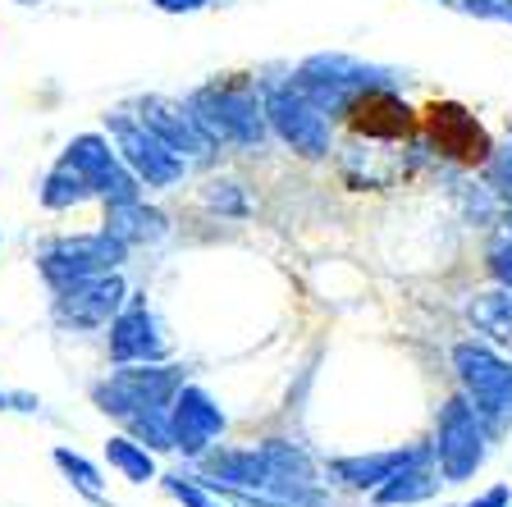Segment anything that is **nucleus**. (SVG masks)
Wrapping results in <instances>:
<instances>
[{"mask_svg": "<svg viewBox=\"0 0 512 507\" xmlns=\"http://www.w3.org/2000/svg\"><path fill=\"white\" fill-rule=\"evenodd\" d=\"M197 476L220 480V485L247 489V494H266L288 507H325L330 498L320 494V471L298 444L288 439H266L256 448H220L202 457Z\"/></svg>", "mask_w": 512, "mask_h": 507, "instance_id": "obj_1", "label": "nucleus"}, {"mask_svg": "<svg viewBox=\"0 0 512 507\" xmlns=\"http://www.w3.org/2000/svg\"><path fill=\"white\" fill-rule=\"evenodd\" d=\"M188 110L197 119L206 138L215 142H234V147H266L270 138V119H266V101L261 92L243 83H215V87H197L188 96Z\"/></svg>", "mask_w": 512, "mask_h": 507, "instance_id": "obj_2", "label": "nucleus"}, {"mask_svg": "<svg viewBox=\"0 0 512 507\" xmlns=\"http://www.w3.org/2000/svg\"><path fill=\"white\" fill-rule=\"evenodd\" d=\"M183 384H188L183 380V366H174V361H128V366L110 370L101 384H92V402L101 416L128 425L138 412L170 407Z\"/></svg>", "mask_w": 512, "mask_h": 507, "instance_id": "obj_3", "label": "nucleus"}, {"mask_svg": "<svg viewBox=\"0 0 512 507\" xmlns=\"http://www.w3.org/2000/svg\"><path fill=\"white\" fill-rule=\"evenodd\" d=\"M453 375L462 384V398L485 416L490 434L508 430L512 425V361L499 357L490 343L467 338L453 348Z\"/></svg>", "mask_w": 512, "mask_h": 507, "instance_id": "obj_4", "label": "nucleus"}, {"mask_svg": "<svg viewBox=\"0 0 512 507\" xmlns=\"http://www.w3.org/2000/svg\"><path fill=\"white\" fill-rule=\"evenodd\" d=\"M430 453H435L444 485H467L480 466H485V457H490V425H485V416L462 393L439 407Z\"/></svg>", "mask_w": 512, "mask_h": 507, "instance_id": "obj_5", "label": "nucleus"}, {"mask_svg": "<svg viewBox=\"0 0 512 507\" xmlns=\"http://www.w3.org/2000/svg\"><path fill=\"white\" fill-rule=\"evenodd\" d=\"M293 83H298V92L307 96L311 106L325 110V115H343V110L362 92H371V87H394V74L380 69V64H366V60H352V55L334 51V55H311V60H302Z\"/></svg>", "mask_w": 512, "mask_h": 507, "instance_id": "obj_6", "label": "nucleus"}, {"mask_svg": "<svg viewBox=\"0 0 512 507\" xmlns=\"http://www.w3.org/2000/svg\"><path fill=\"white\" fill-rule=\"evenodd\" d=\"M106 133H110V142H115V151L124 156V165L138 174L142 188H174V183L188 174V160L165 147V142H160L138 115H128V110L106 115Z\"/></svg>", "mask_w": 512, "mask_h": 507, "instance_id": "obj_7", "label": "nucleus"}, {"mask_svg": "<svg viewBox=\"0 0 512 507\" xmlns=\"http://www.w3.org/2000/svg\"><path fill=\"white\" fill-rule=\"evenodd\" d=\"M261 101H266V119L279 138H284V147H293L307 160L330 156V119H325V110L311 106L307 96L298 92L293 78L288 83H266L261 87Z\"/></svg>", "mask_w": 512, "mask_h": 507, "instance_id": "obj_8", "label": "nucleus"}, {"mask_svg": "<svg viewBox=\"0 0 512 507\" xmlns=\"http://www.w3.org/2000/svg\"><path fill=\"white\" fill-rule=\"evenodd\" d=\"M124 261H128V247L101 229V233H78V238L51 243L37 256V270H42V279L51 288H69V284H78V279L110 275V270H119Z\"/></svg>", "mask_w": 512, "mask_h": 507, "instance_id": "obj_9", "label": "nucleus"}, {"mask_svg": "<svg viewBox=\"0 0 512 507\" xmlns=\"http://www.w3.org/2000/svg\"><path fill=\"white\" fill-rule=\"evenodd\" d=\"M64 165H74L83 174V183L92 188V197L101 201H133L142 197L138 174L124 165V156L115 151V142L101 138V133H78L69 147H64Z\"/></svg>", "mask_w": 512, "mask_h": 507, "instance_id": "obj_10", "label": "nucleus"}, {"mask_svg": "<svg viewBox=\"0 0 512 507\" xmlns=\"http://www.w3.org/2000/svg\"><path fill=\"white\" fill-rule=\"evenodd\" d=\"M124 302H128V284L119 270H110V275H92L69 288H55L51 316L64 329H110V320L124 311Z\"/></svg>", "mask_w": 512, "mask_h": 507, "instance_id": "obj_11", "label": "nucleus"}, {"mask_svg": "<svg viewBox=\"0 0 512 507\" xmlns=\"http://www.w3.org/2000/svg\"><path fill=\"white\" fill-rule=\"evenodd\" d=\"M229 416L224 407L202 389V384H183L170 402V439L174 453H183V462H202L215 448V439L224 434Z\"/></svg>", "mask_w": 512, "mask_h": 507, "instance_id": "obj_12", "label": "nucleus"}, {"mask_svg": "<svg viewBox=\"0 0 512 507\" xmlns=\"http://www.w3.org/2000/svg\"><path fill=\"white\" fill-rule=\"evenodd\" d=\"M170 357V334L160 325L156 307L142 293H128L124 311L110 320V361L128 366V361H165Z\"/></svg>", "mask_w": 512, "mask_h": 507, "instance_id": "obj_13", "label": "nucleus"}, {"mask_svg": "<svg viewBox=\"0 0 512 507\" xmlns=\"http://www.w3.org/2000/svg\"><path fill=\"white\" fill-rule=\"evenodd\" d=\"M138 119L170 151H179L183 160L206 156V151H211V138H206L202 128H197L188 101H174V96H142V101H138Z\"/></svg>", "mask_w": 512, "mask_h": 507, "instance_id": "obj_14", "label": "nucleus"}, {"mask_svg": "<svg viewBox=\"0 0 512 507\" xmlns=\"http://www.w3.org/2000/svg\"><path fill=\"white\" fill-rule=\"evenodd\" d=\"M412 462H435L430 444L426 448H384V453L334 457V462L325 466V476H330L334 485H348V489H357V494H371L375 485H384L394 471H403V466H412Z\"/></svg>", "mask_w": 512, "mask_h": 507, "instance_id": "obj_15", "label": "nucleus"}, {"mask_svg": "<svg viewBox=\"0 0 512 507\" xmlns=\"http://www.w3.org/2000/svg\"><path fill=\"white\" fill-rule=\"evenodd\" d=\"M430 133H435L439 151L448 156H462V160H485L490 156V142H485V128L467 115L462 106H435L430 110Z\"/></svg>", "mask_w": 512, "mask_h": 507, "instance_id": "obj_16", "label": "nucleus"}, {"mask_svg": "<svg viewBox=\"0 0 512 507\" xmlns=\"http://www.w3.org/2000/svg\"><path fill=\"white\" fill-rule=\"evenodd\" d=\"M444 489V476H439L435 462H412L403 471L384 480V485L371 489V503L375 507H416V503H430V498Z\"/></svg>", "mask_w": 512, "mask_h": 507, "instance_id": "obj_17", "label": "nucleus"}, {"mask_svg": "<svg viewBox=\"0 0 512 507\" xmlns=\"http://www.w3.org/2000/svg\"><path fill=\"white\" fill-rule=\"evenodd\" d=\"M101 229H106L110 238H119L124 247H142V243H160V238H165V215L151 211L142 197L106 201V220H101Z\"/></svg>", "mask_w": 512, "mask_h": 507, "instance_id": "obj_18", "label": "nucleus"}, {"mask_svg": "<svg viewBox=\"0 0 512 507\" xmlns=\"http://www.w3.org/2000/svg\"><path fill=\"white\" fill-rule=\"evenodd\" d=\"M467 325L485 343L512 352V288H490V293L467 297Z\"/></svg>", "mask_w": 512, "mask_h": 507, "instance_id": "obj_19", "label": "nucleus"}, {"mask_svg": "<svg viewBox=\"0 0 512 507\" xmlns=\"http://www.w3.org/2000/svg\"><path fill=\"white\" fill-rule=\"evenodd\" d=\"M106 462L115 466L128 485H151V480H160L156 453H151L147 444H138L133 434H110L106 439Z\"/></svg>", "mask_w": 512, "mask_h": 507, "instance_id": "obj_20", "label": "nucleus"}, {"mask_svg": "<svg viewBox=\"0 0 512 507\" xmlns=\"http://www.w3.org/2000/svg\"><path fill=\"white\" fill-rule=\"evenodd\" d=\"M51 457H55V466H60V476L69 480V485H74L87 503L115 507V503H110V494H106V480H101V466H96V462H87V457L78 453V448H69V444H60Z\"/></svg>", "mask_w": 512, "mask_h": 507, "instance_id": "obj_21", "label": "nucleus"}, {"mask_svg": "<svg viewBox=\"0 0 512 507\" xmlns=\"http://www.w3.org/2000/svg\"><path fill=\"white\" fill-rule=\"evenodd\" d=\"M37 197H42L46 211H74V206H83V201L92 197V188L83 183V174H78L74 165H64V160H55V169L42 179Z\"/></svg>", "mask_w": 512, "mask_h": 507, "instance_id": "obj_22", "label": "nucleus"}, {"mask_svg": "<svg viewBox=\"0 0 512 507\" xmlns=\"http://www.w3.org/2000/svg\"><path fill=\"white\" fill-rule=\"evenodd\" d=\"M160 489L183 507H229L202 476H183V471H165V476H160Z\"/></svg>", "mask_w": 512, "mask_h": 507, "instance_id": "obj_23", "label": "nucleus"}, {"mask_svg": "<svg viewBox=\"0 0 512 507\" xmlns=\"http://www.w3.org/2000/svg\"><path fill=\"white\" fill-rule=\"evenodd\" d=\"M202 206L206 211H220V215H234V220H247V215H252V201H247V192L238 188L234 179H211L206 183Z\"/></svg>", "mask_w": 512, "mask_h": 507, "instance_id": "obj_24", "label": "nucleus"}, {"mask_svg": "<svg viewBox=\"0 0 512 507\" xmlns=\"http://www.w3.org/2000/svg\"><path fill=\"white\" fill-rule=\"evenodd\" d=\"M485 179H490V188L512 206V138L503 142V147H490V156H485Z\"/></svg>", "mask_w": 512, "mask_h": 507, "instance_id": "obj_25", "label": "nucleus"}, {"mask_svg": "<svg viewBox=\"0 0 512 507\" xmlns=\"http://www.w3.org/2000/svg\"><path fill=\"white\" fill-rule=\"evenodd\" d=\"M453 10L471 14V19H490V23H512V0H458Z\"/></svg>", "mask_w": 512, "mask_h": 507, "instance_id": "obj_26", "label": "nucleus"}, {"mask_svg": "<svg viewBox=\"0 0 512 507\" xmlns=\"http://www.w3.org/2000/svg\"><path fill=\"white\" fill-rule=\"evenodd\" d=\"M490 275L499 279V288H512V233H503L490 247Z\"/></svg>", "mask_w": 512, "mask_h": 507, "instance_id": "obj_27", "label": "nucleus"}, {"mask_svg": "<svg viewBox=\"0 0 512 507\" xmlns=\"http://www.w3.org/2000/svg\"><path fill=\"white\" fill-rule=\"evenodd\" d=\"M467 507H512V485H490L485 494H476Z\"/></svg>", "mask_w": 512, "mask_h": 507, "instance_id": "obj_28", "label": "nucleus"}, {"mask_svg": "<svg viewBox=\"0 0 512 507\" xmlns=\"http://www.w3.org/2000/svg\"><path fill=\"white\" fill-rule=\"evenodd\" d=\"M160 14H197V10H206L211 0H151Z\"/></svg>", "mask_w": 512, "mask_h": 507, "instance_id": "obj_29", "label": "nucleus"}, {"mask_svg": "<svg viewBox=\"0 0 512 507\" xmlns=\"http://www.w3.org/2000/svg\"><path fill=\"white\" fill-rule=\"evenodd\" d=\"M10 412H42V398H32V393H10Z\"/></svg>", "mask_w": 512, "mask_h": 507, "instance_id": "obj_30", "label": "nucleus"}, {"mask_svg": "<svg viewBox=\"0 0 512 507\" xmlns=\"http://www.w3.org/2000/svg\"><path fill=\"white\" fill-rule=\"evenodd\" d=\"M0 412H10V393L0 389Z\"/></svg>", "mask_w": 512, "mask_h": 507, "instance_id": "obj_31", "label": "nucleus"}, {"mask_svg": "<svg viewBox=\"0 0 512 507\" xmlns=\"http://www.w3.org/2000/svg\"><path fill=\"white\" fill-rule=\"evenodd\" d=\"M19 5H42V0H19Z\"/></svg>", "mask_w": 512, "mask_h": 507, "instance_id": "obj_32", "label": "nucleus"}, {"mask_svg": "<svg viewBox=\"0 0 512 507\" xmlns=\"http://www.w3.org/2000/svg\"><path fill=\"white\" fill-rule=\"evenodd\" d=\"M439 5H458V0H439Z\"/></svg>", "mask_w": 512, "mask_h": 507, "instance_id": "obj_33", "label": "nucleus"}, {"mask_svg": "<svg viewBox=\"0 0 512 507\" xmlns=\"http://www.w3.org/2000/svg\"><path fill=\"white\" fill-rule=\"evenodd\" d=\"M508 233H512V211H508Z\"/></svg>", "mask_w": 512, "mask_h": 507, "instance_id": "obj_34", "label": "nucleus"}]
</instances>
